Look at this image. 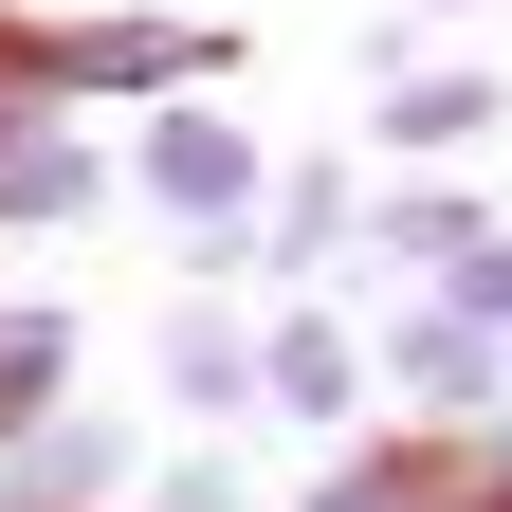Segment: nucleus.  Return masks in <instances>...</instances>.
Segmentation results:
<instances>
[{
    "label": "nucleus",
    "mask_w": 512,
    "mask_h": 512,
    "mask_svg": "<svg viewBox=\"0 0 512 512\" xmlns=\"http://www.w3.org/2000/svg\"><path fill=\"white\" fill-rule=\"evenodd\" d=\"M0 512H19V494H0Z\"/></svg>",
    "instance_id": "17"
},
{
    "label": "nucleus",
    "mask_w": 512,
    "mask_h": 512,
    "mask_svg": "<svg viewBox=\"0 0 512 512\" xmlns=\"http://www.w3.org/2000/svg\"><path fill=\"white\" fill-rule=\"evenodd\" d=\"M55 110H165V92H220L238 74V19H165V0H92V19L37 37Z\"/></svg>",
    "instance_id": "2"
},
{
    "label": "nucleus",
    "mask_w": 512,
    "mask_h": 512,
    "mask_svg": "<svg viewBox=\"0 0 512 512\" xmlns=\"http://www.w3.org/2000/svg\"><path fill=\"white\" fill-rule=\"evenodd\" d=\"M366 384H403V421H512V348L476 330L458 293H403L366 330Z\"/></svg>",
    "instance_id": "3"
},
{
    "label": "nucleus",
    "mask_w": 512,
    "mask_h": 512,
    "mask_svg": "<svg viewBox=\"0 0 512 512\" xmlns=\"http://www.w3.org/2000/svg\"><path fill=\"white\" fill-rule=\"evenodd\" d=\"M494 238V202H476V183H366V256H348V275H403V293H439V275H458V256Z\"/></svg>",
    "instance_id": "9"
},
{
    "label": "nucleus",
    "mask_w": 512,
    "mask_h": 512,
    "mask_svg": "<svg viewBox=\"0 0 512 512\" xmlns=\"http://www.w3.org/2000/svg\"><path fill=\"white\" fill-rule=\"evenodd\" d=\"M256 421H311V439H366V330L330 293L256 311Z\"/></svg>",
    "instance_id": "4"
},
{
    "label": "nucleus",
    "mask_w": 512,
    "mask_h": 512,
    "mask_svg": "<svg viewBox=\"0 0 512 512\" xmlns=\"http://www.w3.org/2000/svg\"><path fill=\"white\" fill-rule=\"evenodd\" d=\"M384 165H458V147H494L512 128V92H494V55H384Z\"/></svg>",
    "instance_id": "6"
},
{
    "label": "nucleus",
    "mask_w": 512,
    "mask_h": 512,
    "mask_svg": "<svg viewBox=\"0 0 512 512\" xmlns=\"http://www.w3.org/2000/svg\"><path fill=\"white\" fill-rule=\"evenodd\" d=\"M421 19H476V0H421Z\"/></svg>",
    "instance_id": "16"
},
{
    "label": "nucleus",
    "mask_w": 512,
    "mask_h": 512,
    "mask_svg": "<svg viewBox=\"0 0 512 512\" xmlns=\"http://www.w3.org/2000/svg\"><path fill=\"white\" fill-rule=\"evenodd\" d=\"M439 512H512V421H476V458H458V494Z\"/></svg>",
    "instance_id": "15"
},
{
    "label": "nucleus",
    "mask_w": 512,
    "mask_h": 512,
    "mask_svg": "<svg viewBox=\"0 0 512 512\" xmlns=\"http://www.w3.org/2000/svg\"><path fill=\"white\" fill-rule=\"evenodd\" d=\"M439 293H458V311H476V330H494V348H512V220H494V238H476V256H458V275H439Z\"/></svg>",
    "instance_id": "13"
},
{
    "label": "nucleus",
    "mask_w": 512,
    "mask_h": 512,
    "mask_svg": "<svg viewBox=\"0 0 512 512\" xmlns=\"http://www.w3.org/2000/svg\"><path fill=\"white\" fill-rule=\"evenodd\" d=\"M110 202V147H92V110H37V128H0V238H55V220H92Z\"/></svg>",
    "instance_id": "10"
},
{
    "label": "nucleus",
    "mask_w": 512,
    "mask_h": 512,
    "mask_svg": "<svg viewBox=\"0 0 512 512\" xmlns=\"http://www.w3.org/2000/svg\"><path fill=\"white\" fill-rule=\"evenodd\" d=\"M165 403L202 421V439L256 421V311H220V293H183V311H165Z\"/></svg>",
    "instance_id": "11"
},
{
    "label": "nucleus",
    "mask_w": 512,
    "mask_h": 512,
    "mask_svg": "<svg viewBox=\"0 0 512 512\" xmlns=\"http://www.w3.org/2000/svg\"><path fill=\"white\" fill-rule=\"evenodd\" d=\"M55 403H74V311H19V293H0V458H19Z\"/></svg>",
    "instance_id": "12"
},
{
    "label": "nucleus",
    "mask_w": 512,
    "mask_h": 512,
    "mask_svg": "<svg viewBox=\"0 0 512 512\" xmlns=\"http://www.w3.org/2000/svg\"><path fill=\"white\" fill-rule=\"evenodd\" d=\"M147 512H256V494H238V458H165V476H147Z\"/></svg>",
    "instance_id": "14"
},
{
    "label": "nucleus",
    "mask_w": 512,
    "mask_h": 512,
    "mask_svg": "<svg viewBox=\"0 0 512 512\" xmlns=\"http://www.w3.org/2000/svg\"><path fill=\"white\" fill-rule=\"evenodd\" d=\"M110 183L147 202L165 238H183V275H256V202H275V147L220 110V92H165V110H128V147H110Z\"/></svg>",
    "instance_id": "1"
},
{
    "label": "nucleus",
    "mask_w": 512,
    "mask_h": 512,
    "mask_svg": "<svg viewBox=\"0 0 512 512\" xmlns=\"http://www.w3.org/2000/svg\"><path fill=\"white\" fill-rule=\"evenodd\" d=\"M0 494H19V512H128V494H147V458H128L110 403H55L19 458H0Z\"/></svg>",
    "instance_id": "8"
},
{
    "label": "nucleus",
    "mask_w": 512,
    "mask_h": 512,
    "mask_svg": "<svg viewBox=\"0 0 512 512\" xmlns=\"http://www.w3.org/2000/svg\"><path fill=\"white\" fill-rule=\"evenodd\" d=\"M458 458H476V421H366V439L311 458L293 512H439V494H458Z\"/></svg>",
    "instance_id": "5"
},
{
    "label": "nucleus",
    "mask_w": 512,
    "mask_h": 512,
    "mask_svg": "<svg viewBox=\"0 0 512 512\" xmlns=\"http://www.w3.org/2000/svg\"><path fill=\"white\" fill-rule=\"evenodd\" d=\"M348 256H366V165H293V147H275V202H256V275H275V293H330Z\"/></svg>",
    "instance_id": "7"
}]
</instances>
